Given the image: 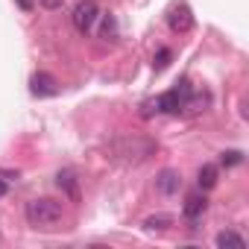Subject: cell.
Here are the masks:
<instances>
[{"label":"cell","instance_id":"cell-1","mask_svg":"<svg viewBox=\"0 0 249 249\" xmlns=\"http://www.w3.org/2000/svg\"><path fill=\"white\" fill-rule=\"evenodd\" d=\"M156 150H159L156 141L141 138V135H120V138L111 141V153H114V159L123 161V164H141V161H147Z\"/></svg>","mask_w":249,"mask_h":249},{"label":"cell","instance_id":"cell-2","mask_svg":"<svg viewBox=\"0 0 249 249\" xmlns=\"http://www.w3.org/2000/svg\"><path fill=\"white\" fill-rule=\"evenodd\" d=\"M24 214H27V223L33 229H53L62 220V202H56L50 196H38V199L27 202Z\"/></svg>","mask_w":249,"mask_h":249},{"label":"cell","instance_id":"cell-3","mask_svg":"<svg viewBox=\"0 0 249 249\" xmlns=\"http://www.w3.org/2000/svg\"><path fill=\"white\" fill-rule=\"evenodd\" d=\"M191 97H194V88H191L188 79H182L170 91H164L161 97H156V103H150V106H156V111H161V114H179V111L188 108Z\"/></svg>","mask_w":249,"mask_h":249},{"label":"cell","instance_id":"cell-4","mask_svg":"<svg viewBox=\"0 0 249 249\" xmlns=\"http://www.w3.org/2000/svg\"><path fill=\"white\" fill-rule=\"evenodd\" d=\"M97 18H100V3H97V0H79V3L73 6V12H71V21H73V27L82 36L94 30Z\"/></svg>","mask_w":249,"mask_h":249},{"label":"cell","instance_id":"cell-5","mask_svg":"<svg viewBox=\"0 0 249 249\" xmlns=\"http://www.w3.org/2000/svg\"><path fill=\"white\" fill-rule=\"evenodd\" d=\"M56 91H59L56 76H50V73H44V71H38V73L30 76V94H33V97H53Z\"/></svg>","mask_w":249,"mask_h":249},{"label":"cell","instance_id":"cell-6","mask_svg":"<svg viewBox=\"0 0 249 249\" xmlns=\"http://www.w3.org/2000/svg\"><path fill=\"white\" fill-rule=\"evenodd\" d=\"M167 24H170V30H173V33H188V30L194 27V15H191V9H188L185 3H179V6H173V9H170Z\"/></svg>","mask_w":249,"mask_h":249},{"label":"cell","instance_id":"cell-7","mask_svg":"<svg viewBox=\"0 0 249 249\" xmlns=\"http://www.w3.org/2000/svg\"><path fill=\"white\" fill-rule=\"evenodd\" d=\"M156 188H159L164 196H173V194H179V188H182V176H179V170H173V167L161 170V173L156 176Z\"/></svg>","mask_w":249,"mask_h":249},{"label":"cell","instance_id":"cell-8","mask_svg":"<svg viewBox=\"0 0 249 249\" xmlns=\"http://www.w3.org/2000/svg\"><path fill=\"white\" fill-rule=\"evenodd\" d=\"M205 208H208V199H205L202 194H191V196L185 199V208H182V214H185V220L196 223V220L205 214Z\"/></svg>","mask_w":249,"mask_h":249},{"label":"cell","instance_id":"cell-9","mask_svg":"<svg viewBox=\"0 0 249 249\" xmlns=\"http://www.w3.org/2000/svg\"><path fill=\"white\" fill-rule=\"evenodd\" d=\"M56 185H59L71 199H76V196H79V179H76V173H73L71 167H65V170H59V173H56Z\"/></svg>","mask_w":249,"mask_h":249},{"label":"cell","instance_id":"cell-10","mask_svg":"<svg viewBox=\"0 0 249 249\" xmlns=\"http://www.w3.org/2000/svg\"><path fill=\"white\" fill-rule=\"evenodd\" d=\"M214 243H217L220 249H226V246H231V249H246V237H243V234H237V231H231V229L220 231V234L214 237Z\"/></svg>","mask_w":249,"mask_h":249},{"label":"cell","instance_id":"cell-11","mask_svg":"<svg viewBox=\"0 0 249 249\" xmlns=\"http://www.w3.org/2000/svg\"><path fill=\"white\" fill-rule=\"evenodd\" d=\"M196 182H199V188H214L217 185V167L214 164H202L199 167V173H196Z\"/></svg>","mask_w":249,"mask_h":249},{"label":"cell","instance_id":"cell-12","mask_svg":"<svg viewBox=\"0 0 249 249\" xmlns=\"http://www.w3.org/2000/svg\"><path fill=\"white\" fill-rule=\"evenodd\" d=\"M167 226H173V217H170V214H153V217H147V220H144V229H147V231L167 229Z\"/></svg>","mask_w":249,"mask_h":249},{"label":"cell","instance_id":"cell-13","mask_svg":"<svg viewBox=\"0 0 249 249\" xmlns=\"http://www.w3.org/2000/svg\"><path fill=\"white\" fill-rule=\"evenodd\" d=\"M220 161H223L226 167H234V164H240V161H243V153H240V150H226Z\"/></svg>","mask_w":249,"mask_h":249},{"label":"cell","instance_id":"cell-14","mask_svg":"<svg viewBox=\"0 0 249 249\" xmlns=\"http://www.w3.org/2000/svg\"><path fill=\"white\" fill-rule=\"evenodd\" d=\"M167 62H170V50H167V47H164V50H159V59H156V62H153V65H156V68H159V71H161V68H167Z\"/></svg>","mask_w":249,"mask_h":249},{"label":"cell","instance_id":"cell-15","mask_svg":"<svg viewBox=\"0 0 249 249\" xmlns=\"http://www.w3.org/2000/svg\"><path fill=\"white\" fill-rule=\"evenodd\" d=\"M111 33H114V21L106 18V24H103V36H111Z\"/></svg>","mask_w":249,"mask_h":249},{"label":"cell","instance_id":"cell-16","mask_svg":"<svg viewBox=\"0 0 249 249\" xmlns=\"http://www.w3.org/2000/svg\"><path fill=\"white\" fill-rule=\"evenodd\" d=\"M6 191H9V188H6V182L0 179V196H6Z\"/></svg>","mask_w":249,"mask_h":249}]
</instances>
